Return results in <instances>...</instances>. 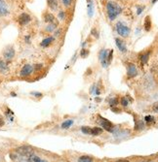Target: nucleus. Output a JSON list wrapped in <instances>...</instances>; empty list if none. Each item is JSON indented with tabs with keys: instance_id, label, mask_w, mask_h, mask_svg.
<instances>
[{
	"instance_id": "c85d7f7f",
	"label": "nucleus",
	"mask_w": 158,
	"mask_h": 162,
	"mask_svg": "<svg viewBox=\"0 0 158 162\" xmlns=\"http://www.w3.org/2000/svg\"><path fill=\"white\" fill-rule=\"evenodd\" d=\"M152 110L154 111V112L158 113V102H156V103L152 106Z\"/></svg>"
},
{
	"instance_id": "c756f323",
	"label": "nucleus",
	"mask_w": 158,
	"mask_h": 162,
	"mask_svg": "<svg viewBox=\"0 0 158 162\" xmlns=\"http://www.w3.org/2000/svg\"><path fill=\"white\" fill-rule=\"evenodd\" d=\"M71 1H72V0H62V2H64L65 6H69L71 4Z\"/></svg>"
},
{
	"instance_id": "f03ea898",
	"label": "nucleus",
	"mask_w": 158,
	"mask_h": 162,
	"mask_svg": "<svg viewBox=\"0 0 158 162\" xmlns=\"http://www.w3.org/2000/svg\"><path fill=\"white\" fill-rule=\"evenodd\" d=\"M116 31L119 35H121L122 37H127L130 34V28L126 26L124 23H117L116 24Z\"/></svg>"
},
{
	"instance_id": "bb28decb",
	"label": "nucleus",
	"mask_w": 158,
	"mask_h": 162,
	"mask_svg": "<svg viewBox=\"0 0 158 162\" xmlns=\"http://www.w3.org/2000/svg\"><path fill=\"white\" fill-rule=\"evenodd\" d=\"M112 53H113V50H110V52L108 53V55H107V62H108V64L110 62H111V59H112Z\"/></svg>"
},
{
	"instance_id": "c9c22d12",
	"label": "nucleus",
	"mask_w": 158,
	"mask_h": 162,
	"mask_svg": "<svg viewBox=\"0 0 158 162\" xmlns=\"http://www.w3.org/2000/svg\"><path fill=\"white\" fill-rule=\"evenodd\" d=\"M143 9H144V7H141V8H140V9H139V11H138V14H141V11H143Z\"/></svg>"
},
{
	"instance_id": "a878e982",
	"label": "nucleus",
	"mask_w": 158,
	"mask_h": 162,
	"mask_svg": "<svg viewBox=\"0 0 158 162\" xmlns=\"http://www.w3.org/2000/svg\"><path fill=\"white\" fill-rule=\"evenodd\" d=\"M121 104H122V106L127 107V106H128V98H127V97H122V99H121Z\"/></svg>"
},
{
	"instance_id": "58836bf2",
	"label": "nucleus",
	"mask_w": 158,
	"mask_h": 162,
	"mask_svg": "<svg viewBox=\"0 0 158 162\" xmlns=\"http://www.w3.org/2000/svg\"><path fill=\"white\" fill-rule=\"evenodd\" d=\"M88 1H90V0H88Z\"/></svg>"
},
{
	"instance_id": "2eb2a0df",
	"label": "nucleus",
	"mask_w": 158,
	"mask_h": 162,
	"mask_svg": "<svg viewBox=\"0 0 158 162\" xmlns=\"http://www.w3.org/2000/svg\"><path fill=\"white\" fill-rule=\"evenodd\" d=\"M53 41H54L53 37H48V38L44 39L42 42H41V46H42V47H47V46H49L50 44L53 42Z\"/></svg>"
},
{
	"instance_id": "ddd939ff",
	"label": "nucleus",
	"mask_w": 158,
	"mask_h": 162,
	"mask_svg": "<svg viewBox=\"0 0 158 162\" xmlns=\"http://www.w3.org/2000/svg\"><path fill=\"white\" fill-rule=\"evenodd\" d=\"M144 29L147 31H149L151 29V21L149 16H147L144 20Z\"/></svg>"
},
{
	"instance_id": "4c0bfd02",
	"label": "nucleus",
	"mask_w": 158,
	"mask_h": 162,
	"mask_svg": "<svg viewBox=\"0 0 158 162\" xmlns=\"http://www.w3.org/2000/svg\"><path fill=\"white\" fill-rule=\"evenodd\" d=\"M144 162H153V161H144Z\"/></svg>"
},
{
	"instance_id": "cd10ccee",
	"label": "nucleus",
	"mask_w": 158,
	"mask_h": 162,
	"mask_svg": "<svg viewBox=\"0 0 158 162\" xmlns=\"http://www.w3.org/2000/svg\"><path fill=\"white\" fill-rule=\"evenodd\" d=\"M54 29H55V25H54V24L49 25V26H47V28H46L47 31H53Z\"/></svg>"
},
{
	"instance_id": "9d476101",
	"label": "nucleus",
	"mask_w": 158,
	"mask_h": 162,
	"mask_svg": "<svg viewBox=\"0 0 158 162\" xmlns=\"http://www.w3.org/2000/svg\"><path fill=\"white\" fill-rule=\"evenodd\" d=\"M8 14H9V9L7 4L3 0H0V16H7Z\"/></svg>"
},
{
	"instance_id": "6e6552de",
	"label": "nucleus",
	"mask_w": 158,
	"mask_h": 162,
	"mask_svg": "<svg viewBox=\"0 0 158 162\" xmlns=\"http://www.w3.org/2000/svg\"><path fill=\"white\" fill-rule=\"evenodd\" d=\"M127 75L129 78H133L135 76L138 75V70L136 68V66L134 64H128L127 66Z\"/></svg>"
},
{
	"instance_id": "1a4fd4ad",
	"label": "nucleus",
	"mask_w": 158,
	"mask_h": 162,
	"mask_svg": "<svg viewBox=\"0 0 158 162\" xmlns=\"http://www.w3.org/2000/svg\"><path fill=\"white\" fill-rule=\"evenodd\" d=\"M18 21L21 25H26L30 21V17L27 14H26V13H23V14H21L20 17H19Z\"/></svg>"
},
{
	"instance_id": "b1692460",
	"label": "nucleus",
	"mask_w": 158,
	"mask_h": 162,
	"mask_svg": "<svg viewBox=\"0 0 158 162\" xmlns=\"http://www.w3.org/2000/svg\"><path fill=\"white\" fill-rule=\"evenodd\" d=\"M109 104H110V106H111V107L116 106V105L118 104V99H117V98H112V99H110Z\"/></svg>"
},
{
	"instance_id": "f8f14e48",
	"label": "nucleus",
	"mask_w": 158,
	"mask_h": 162,
	"mask_svg": "<svg viewBox=\"0 0 158 162\" xmlns=\"http://www.w3.org/2000/svg\"><path fill=\"white\" fill-rule=\"evenodd\" d=\"M8 70H9V67H8L7 63L5 62V60L0 58V72L3 73V74H5V73L8 72Z\"/></svg>"
},
{
	"instance_id": "4468645a",
	"label": "nucleus",
	"mask_w": 158,
	"mask_h": 162,
	"mask_svg": "<svg viewBox=\"0 0 158 162\" xmlns=\"http://www.w3.org/2000/svg\"><path fill=\"white\" fill-rule=\"evenodd\" d=\"M27 162H46L45 160L41 159L40 157L36 156V155H30L29 157L27 158Z\"/></svg>"
},
{
	"instance_id": "4be33fe9",
	"label": "nucleus",
	"mask_w": 158,
	"mask_h": 162,
	"mask_svg": "<svg viewBox=\"0 0 158 162\" xmlns=\"http://www.w3.org/2000/svg\"><path fill=\"white\" fill-rule=\"evenodd\" d=\"M48 4L50 6V8H52V9L57 8V1L56 0H48Z\"/></svg>"
},
{
	"instance_id": "e433bc0d",
	"label": "nucleus",
	"mask_w": 158,
	"mask_h": 162,
	"mask_svg": "<svg viewBox=\"0 0 158 162\" xmlns=\"http://www.w3.org/2000/svg\"><path fill=\"white\" fill-rule=\"evenodd\" d=\"M157 1V0H152V3H155Z\"/></svg>"
},
{
	"instance_id": "f3484780",
	"label": "nucleus",
	"mask_w": 158,
	"mask_h": 162,
	"mask_svg": "<svg viewBox=\"0 0 158 162\" xmlns=\"http://www.w3.org/2000/svg\"><path fill=\"white\" fill-rule=\"evenodd\" d=\"M144 127V124L143 120H136V125H135V129L136 130L143 129Z\"/></svg>"
},
{
	"instance_id": "0eeeda50",
	"label": "nucleus",
	"mask_w": 158,
	"mask_h": 162,
	"mask_svg": "<svg viewBox=\"0 0 158 162\" xmlns=\"http://www.w3.org/2000/svg\"><path fill=\"white\" fill-rule=\"evenodd\" d=\"M107 55H108V53H107L106 50H101L99 56H100V61L103 64V67H106V66L108 65V62H107Z\"/></svg>"
},
{
	"instance_id": "f257e3e1",
	"label": "nucleus",
	"mask_w": 158,
	"mask_h": 162,
	"mask_svg": "<svg viewBox=\"0 0 158 162\" xmlns=\"http://www.w3.org/2000/svg\"><path fill=\"white\" fill-rule=\"evenodd\" d=\"M106 10L109 20L113 21L121 13V7L114 2H108L106 4Z\"/></svg>"
},
{
	"instance_id": "473e14b6",
	"label": "nucleus",
	"mask_w": 158,
	"mask_h": 162,
	"mask_svg": "<svg viewBox=\"0 0 158 162\" xmlns=\"http://www.w3.org/2000/svg\"><path fill=\"white\" fill-rule=\"evenodd\" d=\"M41 68H42V65H41V64L36 65V66H35V70H40Z\"/></svg>"
},
{
	"instance_id": "20e7f679",
	"label": "nucleus",
	"mask_w": 158,
	"mask_h": 162,
	"mask_svg": "<svg viewBox=\"0 0 158 162\" xmlns=\"http://www.w3.org/2000/svg\"><path fill=\"white\" fill-rule=\"evenodd\" d=\"M99 122L101 123V125H102L103 128H105L106 131H109V132H112L113 131V124L111 122H109V120H107L106 119H103L102 117H99Z\"/></svg>"
},
{
	"instance_id": "5701e85b",
	"label": "nucleus",
	"mask_w": 158,
	"mask_h": 162,
	"mask_svg": "<svg viewBox=\"0 0 158 162\" xmlns=\"http://www.w3.org/2000/svg\"><path fill=\"white\" fill-rule=\"evenodd\" d=\"M144 120H145V122L147 123H152V122H154V117H151V116H147L144 117Z\"/></svg>"
},
{
	"instance_id": "6ab92c4d",
	"label": "nucleus",
	"mask_w": 158,
	"mask_h": 162,
	"mask_svg": "<svg viewBox=\"0 0 158 162\" xmlns=\"http://www.w3.org/2000/svg\"><path fill=\"white\" fill-rule=\"evenodd\" d=\"M72 123H73V120L69 119V120H66L64 123L62 124V129H66V128H69L70 126L72 125Z\"/></svg>"
},
{
	"instance_id": "2f4dec72",
	"label": "nucleus",
	"mask_w": 158,
	"mask_h": 162,
	"mask_svg": "<svg viewBox=\"0 0 158 162\" xmlns=\"http://www.w3.org/2000/svg\"><path fill=\"white\" fill-rule=\"evenodd\" d=\"M64 17H65V15H64V12H61L59 14V18H61V20H62V18H64Z\"/></svg>"
},
{
	"instance_id": "f704fd0d",
	"label": "nucleus",
	"mask_w": 158,
	"mask_h": 162,
	"mask_svg": "<svg viewBox=\"0 0 158 162\" xmlns=\"http://www.w3.org/2000/svg\"><path fill=\"white\" fill-rule=\"evenodd\" d=\"M116 162H129L128 160H125V159H120V160H117Z\"/></svg>"
},
{
	"instance_id": "7ed1b4c3",
	"label": "nucleus",
	"mask_w": 158,
	"mask_h": 162,
	"mask_svg": "<svg viewBox=\"0 0 158 162\" xmlns=\"http://www.w3.org/2000/svg\"><path fill=\"white\" fill-rule=\"evenodd\" d=\"M16 152H17L18 154L22 155V156H27V158L29 157L30 155L33 154L32 148L29 147H21L16 151Z\"/></svg>"
},
{
	"instance_id": "7c9ffc66",
	"label": "nucleus",
	"mask_w": 158,
	"mask_h": 162,
	"mask_svg": "<svg viewBox=\"0 0 158 162\" xmlns=\"http://www.w3.org/2000/svg\"><path fill=\"white\" fill-rule=\"evenodd\" d=\"M31 94H32V95H34V96H39V97H41V96H42V94H41V93H39V92H31Z\"/></svg>"
},
{
	"instance_id": "aec40b11",
	"label": "nucleus",
	"mask_w": 158,
	"mask_h": 162,
	"mask_svg": "<svg viewBox=\"0 0 158 162\" xmlns=\"http://www.w3.org/2000/svg\"><path fill=\"white\" fill-rule=\"evenodd\" d=\"M44 18H45V21H47V23H53L54 20H55L52 14H46Z\"/></svg>"
},
{
	"instance_id": "72a5a7b5",
	"label": "nucleus",
	"mask_w": 158,
	"mask_h": 162,
	"mask_svg": "<svg viewBox=\"0 0 158 162\" xmlns=\"http://www.w3.org/2000/svg\"><path fill=\"white\" fill-rule=\"evenodd\" d=\"M3 125H4V120L0 117V126H3Z\"/></svg>"
},
{
	"instance_id": "a211bd4d",
	"label": "nucleus",
	"mask_w": 158,
	"mask_h": 162,
	"mask_svg": "<svg viewBox=\"0 0 158 162\" xmlns=\"http://www.w3.org/2000/svg\"><path fill=\"white\" fill-rule=\"evenodd\" d=\"M103 132V129L100 128V127H92V132H91V135H94V136H97L101 134Z\"/></svg>"
},
{
	"instance_id": "423d86ee",
	"label": "nucleus",
	"mask_w": 158,
	"mask_h": 162,
	"mask_svg": "<svg viewBox=\"0 0 158 162\" xmlns=\"http://www.w3.org/2000/svg\"><path fill=\"white\" fill-rule=\"evenodd\" d=\"M32 71H33L32 66H31L30 64H26L23 68H22L20 75L22 76V77H27V76H29L31 73H32Z\"/></svg>"
},
{
	"instance_id": "412c9836",
	"label": "nucleus",
	"mask_w": 158,
	"mask_h": 162,
	"mask_svg": "<svg viewBox=\"0 0 158 162\" xmlns=\"http://www.w3.org/2000/svg\"><path fill=\"white\" fill-rule=\"evenodd\" d=\"M78 162H93V159L89 156H81L78 159Z\"/></svg>"
},
{
	"instance_id": "39448f33",
	"label": "nucleus",
	"mask_w": 158,
	"mask_h": 162,
	"mask_svg": "<svg viewBox=\"0 0 158 162\" xmlns=\"http://www.w3.org/2000/svg\"><path fill=\"white\" fill-rule=\"evenodd\" d=\"M3 56H4V58L6 60L10 61V60L15 56V50H14V48L11 47V46H8L4 50V52H3Z\"/></svg>"
},
{
	"instance_id": "393cba45",
	"label": "nucleus",
	"mask_w": 158,
	"mask_h": 162,
	"mask_svg": "<svg viewBox=\"0 0 158 162\" xmlns=\"http://www.w3.org/2000/svg\"><path fill=\"white\" fill-rule=\"evenodd\" d=\"M80 55H81V56H82L83 58H87L88 55H89V50L83 49V50H81V53H80Z\"/></svg>"
},
{
	"instance_id": "9b49d317",
	"label": "nucleus",
	"mask_w": 158,
	"mask_h": 162,
	"mask_svg": "<svg viewBox=\"0 0 158 162\" xmlns=\"http://www.w3.org/2000/svg\"><path fill=\"white\" fill-rule=\"evenodd\" d=\"M115 42H116V45H117V47H118V49L121 50L122 53H125L126 50H127V48H126L125 43L123 42L121 39H119V38H116Z\"/></svg>"
},
{
	"instance_id": "dca6fc26",
	"label": "nucleus",
	"mask_w": 158,
	"mask_h": 162,
	"mask_svg": "<svg viewBox=\"0 0 158 162\" xmlns=\"http://www.w3.org/2000/svg\"><path fill=\"white\" fill-rule=\"evenodd\" d=\"M148 56H149V53H143V55H141L140 56V59L143 64H145L147 61H148Z\"/></svg>"
}]
</instances>
